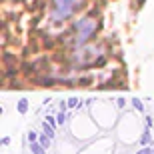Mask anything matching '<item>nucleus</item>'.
Instances as JSON below:
<instances>
[{
  "mask_svg": "<svg viewBox=\"0 0 154 154\" xmlns=\"http://www.w3.org/2000/svg\"><path fill=\"white\" fill-rule=\"evenodd\" d=\"M30 150H32V154H46L44 152V146H42V144H36V142H32L30 144Z\"/></svg>",
  "mask_w": 154,
  "mask_h": 154,
  "instance_id": "nucleus-3",
  "label": "nucleus"
},
{
  "mask_svg": "<svg viewBox=\"0 0 154 154\" xmlns=\"http://www.w3.org/2000/svg\"><path fill=\"white\" fill-rule=\"evenodd\" d=\"M96 26H98L96 20H92V18H82V20H78V22L74 24V38H72L74 46H84L86 42L94 36Z\"/></svg>",
  "mask_w": 154,
  "mask_h": 154,
  "instance_id": "nucleus-1",
  "label": "nucleus"
},
{
  "mask_svg": "<svg viewBox=\"0 0 154 154\" xmlns=\"http://www.w3.org/2000/svg\"><path fill=\"white\" fill-rule=\"evenodd\" d=\"M140 144L142 146H150V130H144L142 138H140Z\"/></svg>",
  "mask_w": 154,
  "mask_h": 154,
  "instance_id": "nucleus-5",
  "label": "nucleus"
},
{
  "mask_svg": "<svg viewBox=\"0 0 154 154\" xmlns=\"http://www.w3.org/2000/svg\"><path fill=\"white\" fill-rule=\"evenodd\" d=\"M68 106H80L78 98H74V96H72V98H70V100H68Z\"/></svg>",
  "mask_w": 154,
  "mask_h": 154,
  "instance_id": "nucleus-11",
  "label": "nucleus"
},
{
  "mask_svg": "<svg viewBox=\"0 0 154 154\" xmlns=\"http://www.w3.org/2000/svg\"><path fill=\"white\" fill-rule=\"evenodd\" d=\"M136 154H154V150H152V148H150V146H142V148L138 150V152H136Z\"/></svg>",
  "mask_w": 154,
  "mask_h": 154,
  "instance_id": "nucleus-8",
  "label": "nucleus"
},
{
  "mask_svg": "<svg viewBox=\"0 0 154 154\" xmlns=\"http://www.w3.org/2000/svg\"><path fill=\"white\" fill-rule=\"evenodd\" d=\"M42 128H44V132H46V136H54V128H52L50 124H48V122H44V124H42Z\"/></svg>",
  "mask_w": 154,
  "mask_h": 154,
  "instance_id": "nucleus-6",
  "label": "nucleus"
},
{
  "mask_svg": "<svg viewBox=\"0 0 154 154\" xmlns=\"http://www.w3.org/2000/svg\"><path fill=\"white\" fill-rule=\"evenodd\" d=\"M78 0H54V6H52V18L56 20H64L68 18L72 12H74Z\"/></svg>",
  "mask_w": 154,
  "mask_h": 154,
  "instance_id": "nucleus-2",
  "label": "nucleus"
},
{
  "mask_svg": "<svg viewBox=\"0 0 154 154\" xmlns=\"http://www.w3.org/2000/svg\"><path fill=\"white\" fill-rule=\"evenodd\" d=\"M36 138H38V136H36V132H32V130H30V132H28V142H30V144H32V142H36Z\"/></svg>",
  "mask_w": 154,
  "mask_h": 154,
  "instance_id": "nucleus-10",
  "label": "nucleus"
},
{
  "mask_svg": "<svg viewBox=\"0 0 154 154\" xmlns=\"http://www.w3.org/2000/svg\"><path fill=\"white\" fill-rule=\"evenodd\" d=\"M46 122H48V124H50L52 128H54V126H56V122H54V118H52V116H48V120H46Z\"/></svg>",
  "mask_w": 154,
  "mask_h": 154,
  "instance_id": "nucleus-13",
  "label": "nucleus"
},
{
  "mask_svg": "<svg viewBox=\"0 0 154 154\" xmlns=\"http://www.w3.org/2000/svg\"><path fill=\"white\" fill-rule=\"evenodd\" d=\"M2 144H4V146H8V144H10V138H8V136L2 138Z\"/></svg>",
  "mask_w": 154,
  "mask_h": 154,
  "instance_id": "nucleus-14",
  "label": "nucleus"
},
{
  "mask_svg": "<svg viewBox=\"0 0 154 154\" xmlns=\"http://www.w3.org/2000/svg\"><path fill=\"white\" fill-rule=\"evenodd\" d=\"M132 104H134V108H136V110H140V112H144V106L140 104V100H138V98H134V100H132Z\"/></svg>",
  "mask_w": 154,
  "mask_h": 154,
  "instance_id": "nucleus-9",
  "label": "nucleus"
},
{
  "mask_svg": "<svg viewBox=\"0 0 154 154\" xmlns=\"http://www.w3.org/2000/svg\"><path fill=\"white\" fill-rule=\"evenodd\" d=\"M26 110H28V100H26V98L18 100V112H20V114H24Z\"/></svg>",
  "mask_w": 154,
  "mask_h": 154,
  "instance_id": "nucleus-4",
  "label": "nucleus"
},
{
  "mask_svg": "<svg viewBox=\"0 0 154 154\" xmlns=\"http://www.w3.org/2000/svg\"><path fill=\"white\" fill-rule=\"evenodd\" d=\"M56 118H58V124H64V120H66V114H64V110L56 116Z\"/></svg>",
  "mask_w": 154,
  "mask_h": 154,
  "instance_id": "nucleus-12",
  "label": "nucleus"
},
{
  "mask_svg": "<svg viewBox=\"0 0 154 154\" xmlns=\"http://www.w3.org/2000/svg\"><path fill=\"white\" fill-rule=\"evenodd\" d=\"M40 144H42L44 148H48V146H50V136H40Z\"/></svg>",
  "mask_w": 154,
  "mask_h": 154,
  "instance_id": "nucleus-7",
  "label": "nucleus"
}]
</instances>
